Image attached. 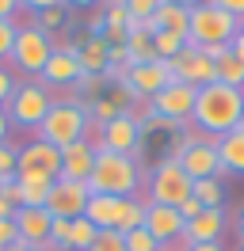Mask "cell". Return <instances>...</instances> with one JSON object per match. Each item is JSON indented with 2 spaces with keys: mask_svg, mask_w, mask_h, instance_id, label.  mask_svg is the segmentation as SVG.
Instances as JSON below:
<instances>
[{
  "mask_svg": "<svg viewBox=\"0 0 244 251\" xmlns=\"http://www.w3.org/2000/svg\"><path fill=\"white\" fill-rule=\"evenodd\" d=\"M15 27L12 19H0V57H12V46H15Z\"/></svg>",
  "mask_w": 244,
  "mask_h": 251,
  "instance_id": "cell-40",
  "label": "cell"
},
{
  "mask_svg": "<svg viewBox=\"0 0 244 251\" xmlns=\"http://www.w3.org/2000/svg\"><path fill=\"white\" fill-rule=\"evenodd\" d=\"M8 251H50V248H46V244H27V240H15Z\"/></svg>",
  "mask_w": 244,
  "mask_h": 251,
  "instance_id": "cell-47",
  "label": "cell"
},
{
  "mask_svg": "<svg viewBox=\"0 0 244 251\" xmlns=\"http://www.w3.org/2000/svg\"><path fill=\"white\" fill-rule=\"evenodd\" d=\"M58 0H19V8H30V12H46V8H54Z\"/></svg>",
  "mask_w": 244,
  "mask_h": 251,
  "instance_id": "cell-45",
  "label": "cell"
},
{
  "mask_svg": "<svg viewBox=\"0 0 244 251\" xmlns=\"http://www.w3.org/2000/svg\"><path fill=\"white\" fill-rule=\"evenodd\" d=\"M237 232H241V240H244V209H241V217H237Z\"/></svg>",
  "mask_w": 244,
  "mask_h": 251,
  "instance_id": "cell-54",
  "label": "cell"
},
{
  "mask_svg": "<svg viewBox=\"0 0 244 251\" xmlns=\"http://www.w3.org/2000/svg\"><path fill=\"white\" fill-rule=\"evenodd\" d=\"M19 172H38V175L58 179V175H61V149L46 145L42 137H34L30 145L19 149Z\"/></svg>",
  "mask_w": 244,
  "mask_h": 251,
  "instance_id": "cell-15",
  "label": "cell"
},
{
  "mask_svg": "<svg viewBox=\"0 0 244 251\" xmlns=\"http://www.w3.org/2000/svg\"><path fill=\"white\" fill-rule=\"evenodd\" d=\"M38 137L46 145H54V149H69V145L84 141L88 137V110H84V103H73V99L54 103L50 114L42 118V126H38Z\"/></svg>",
  "mask_w": 244,
  "mask_h": 251,
  "instance_id": "cell-4",
  "label": "cell"
},
{
  "mask_svg": "<svg viewBox=\"0 0 244 251\" xmlns=\"http://www.w3.org/2000/svg\"><path fill=\"white\" fill-rule=\"evenodd\" d=\"M229 50H233V53H237V57L244 61V27H241V34H237V38L229 42Z\"/></svg>",
  "mask_w": 244,
  "mask_h": 251,
  "instance_id": "cell-49",
  "label": "cell"
},
{
  "mask_svg": "<svg viewBox=\"0 0 244 251\" xmlns=\"http://www.w3.org/2000/svg\"><path fill=\"white\" fill-rule=\"evenodd\" d=\"M217 160H221V172H233V175H244V129H229L225 137H217Z\"/></svg>",
  "mask_w": 244,
  "mask_h": 251,
  "instance_id": "cell-23",
  "label": "cell"
},
{
  "mask_svg": "<svg viewBox=\"0 0 244 251\" xmlns=\"http://www.w3.org/2000/svg\"><path fill=\"white\" fill-rule=\"evenodd\" d=\"M126 57H130V65L156 61V53H152V34L149 31H130V38H126Z\"/></svg>",
  "mask_w": 244,
  "mask_h": 251,
  "instance_id": "cell-27",
  "label": "cell"
},
{
  "mask_svg": "<svg viewBox=\"0 0 244 251\" xmlns=\"http://www.w3.org/2000/svg\"><path fill=\"white\" fill-rule=\"evenodd\" d=\"M92 190L88 183H73V179H54L50 187V198H46V209L54 217H65V221H76L84 217V205H88Z\"/></svg>",
  "mask_w": 244,
  "mask_h": 251,
  "instance_id": "cell-11",
  "label": "cell"
},
{
  "mask_svg": "<svg viewBox=\"0 0 244 251\" xmlns=\"http://www.w3.org/2000/svg\"><path fill=\"white\" fill-rule=\"evenodd\" d=\"M225 232V209H202L195 221L183 225V240L187 244H217Z\"/></svg>",
  "mask_w": 244,
  "mask_h": 251,
  "instance_id": "cell-19",
  "label": "cell"
},
{
  "mask_svg": "<svg viewBox=\"0 0 244 251\" xmlns=\"http://www.w3.org/2000/svg\"><path fill=\"white\" fill-rule=\"evenodd\" d=\"M8 129H12V122H8V110L0 107V145L8 141Z\"/></svg>",
  "mask_w": 244,
  "mask_h": 251,
  "instance_id": "cell-48",
  "label": "cell"
},
{
  "mask_svg": "<svg viewBox=\"0 0 244 251\" xmlns=\"http://www.w3.org/2000/svg\"><path fill=\"white\" fill-rule=\"evenodd\" d=\"M141 225H145V205L137 202V198H122L119 202V225L115 228L126 236V232H134V228H141Z\"/></svg>",
  "mask_w": 244,
  "mask_h": 251,
  "instance_id": "cell-29",
  "label": "cell"
},
{
  "mask_svg": "<svg viewBox=\"0 0 244 251\" xmlns=\"http://www.w3.org/2000/svg\"><path fill=\"white\" fill-rule=\"evenodd\" d=\"M180 213H183V221H195L198 213H202V202H198V198H187V202L180 205Z\"/></svg>",
  "mask_w": 244,
  "mask_h": 251,
  "instance_id": "cell-44",
  "label": "cell"
},
{
  "mask_svg": "<svg viewBox=\"0 0 244 251\" xmlns=\"http://www.w3.org/2000/svg\"><path fill=\"white\" fill-rule=\"evenodd\" d=\"M50 53H54V42H50V34H46L38 23H30V27H19V31H15L12 61L19 65L27 76H42Z\"/></svg>",
  "mask_w": 244,
  "mask_h": 251,
  "instance_id": "cell-7",
  "label": "cell"
},
{
  "mask_svg": "<svg viewBox=\"0 0 244 251\" xmlns=\"http://www.w3.org/2000/svg\"><path fill=\"white\" fill-rule=\"evenodd\" d=\"M126 4V12H130V19H137V23H145V19H152V12L164 4V0H122Z\"/></svg>",
  "mask_w": 244,
  "mask_h": 251,
  "instance_id": "cell-35",
  "label": "cell"
},
{
  "mask_svg": "<svg viewBox=\"0 0 244 251\" xmlns=\"http://www.w3.org/2000/svg\"><path fill=\"white\" fill-rule=\"evenodd\" d=\"M187 27H191V8H183V4H176V0H164V4L152 12V19H145V31L149 34L168 31V34L187 38Z\"/></svg>",
  "mask_w": 244,
  "mask_h": 251,
  "instance_id": "cell-18",
  "label": "cell"
},
{
  "mask_svg": "<svg viewBox=\"0 0 244 251\" xmlns=\"http://www.w3.org/2000/svg\"><path fill=\"white\" fill-rule=\"evenodd\" d=\"M241 27H244V23H241Z\"/></svg>",
  "mask_w": 244,
  "mask_h": 251,
  "instance_id": "cell-56",
  "label": "cell"
},
{
  "mask_svg": "<svg viewBox=\"0 0 244 251\" xmlns=\"http://www.w3.org/2000/svg\"><path fill=\"white\" fill-rule=\"evenodd\" d=\"M103 84H107V76H88V73H80V80H76V88H80L84 95H92L88 103L103 99V95H99V88H103Z\"/></svg>",
  "mask_w": 244,
  "mask_h": 251,
  "instance_id": "cell-39",
  "label": "cell"
},
{
  "mask_svg": "<svg viewBox=\"0 0 244 251\" xmlns=\"http://www.w3.org/2000/svg\"><path fill=\"white\" fill-rule=\"evenodd\" d=\"M241 129H244V110H241Z\"/></svg>",
  "mask_w": 244,
  "mask_h": 251,
  "instance_id": "cell-55",
  "label": "cell"
},
{
  "mask_svg": "<svg viewBox=\"0 0 244 251\" xmlns=\"http://www.w3.org/2000/svg\"><path fill=\"white\" fill-rule=\"evenodd\" d=\"M183 213L180 209H172V205H156V202H145V228H149L160 244H172V240H180L183 236Z\"/></svg>",
  "mask_w": 244,
  "mask_h": 251,
  "instance_id": "cell-17",
  "label": "cell"
},
{
  "mask_svg": "<svg viewBox=\"0 0 244 251\" xmlns=\"http://www.w3.org/2000/svg\"><path fill=\"white\" fill-rule=\"evenodd\" d=\"M172 160H180V168L191 175V179H221L217 145H214L210 137H202V141H183Z\"/></svg>",
  "mask_w": 244,
  "mask_h": 251,
  "instance_id": "cell-9",
  "label": "cell"
},
{
  "mask_svg": "<svg viewBox=\"0 0 244 251\" xmlns=\"http://www.w3.org/2000/svg\"><path fill=\"white\" fill-rule=\"evenodd\" d=\"M95 152H99V145H92L88 137L76 141V145H69V149H61V175H58V179L88 183L92 168H95Z\"/></svg>",
  "mask_w": 244,
  "mask_h": 251,
  "instance_id": "cell-16",
  "label": "cell"
},
{
  "mask_svg": "<svg viewBox=\"0 0 244 251\" xmlns=\"http://www.w3.org/2000/svg\"><path fill=\"white\" fill-rule=\"evenodd\" d=\"M195 99H198V88L172 80L164 92H156L149 99V114H156V118H164V122H172V126L187 122V118L195 114Z\"/></svg>",
  "mask_w": 244,
  "mask_h": 251,
  "instance_id": "cell-8",
  "label": "cell"
},
{
  "mask_svg": "<svg viewBox=\"0 0 244 251\" xmlns=\"http://www.w3.org/2000/svg\"><path fill=\"white\" fill-rule=\"evenodd\" d=\"M69 19V12H65V4H54V8H46V12H38V27L42 31H50V27H61Z\"/></svg>",
  "mask_w": 244,
  "mask_h": 251,
  "instance_id": "cell-38",
  "label": "cell"
},
{
  "mask_svg": "<svg viewBox=\"0 0 244 251\" xmlns=\"http://www.w3.org/2000/svg\"><path fill=\"white\" fill-rule=\"evenodd\" d=\"M164 251H168V248H164Z\"/></svg>",
  "mask_w": 244,
  "mask_h": 251,
  "instance_id": "cell-57",
  "label": "cell"
},
{
  "mask_svg": "<svg viewBox=\"0 0 244 251\" xmlns=\"http://www.w3.org/2000/svg\"><path fill=\"white\" fill-rule=\"evenodd\" d=\"M172 76L180 80V84H191V88H206V84H214V61L206 57V50H198V46H187L172 57Z\"/></svg>",
  "mask_w": 244,
  "mask_h": 251,
  "instance_id": "cell-12",
  "label": "cell"
},
{
  "mask_svg": "<svg viewBox=\"0 0 244 251\" xmlns=\"http://www.w3.org/2000/svg\"><path fill=\"white\" fill-rule=\"evenodd\" d=\"M15 88H19V84L12 80V73H8V69H0V107L15 95Z\"/></svg>",
  "mask_w": 244,
  "mask_h": 251,
  "instance_id": "cell-42",
  "label": "cell"
},
{
  "mask_svg": "<svg viewBox=\"0 0 244 251\" xmlns=\"http://www.w3.org/2000/svg\"><path fill=\"white\" fill-rule=\"evenodd\" d=\"M15 187H19V205L23 209H46V198H50V187L54 179L38 172H15Z\"/></svg>",
  "mask_w": 244,
  "mask_h": 251,
  "instance_id": "cell-21",
  "label": "cell"
},
{
  "mask_svg": "<svg viewBox=\"0 0 244 251\" xmlns=\"http://www.w3.org/2000/svg\"><path fill=\"white\" fill-rule=\"evenodd\" d=\"M214 4H217L221 12H229L233 19H241V23H244V0H214Z\"/></svg>",
  "mask_w": 244,
  "mask_h": 251,
  "instance_id": "cell-43",
  "label": "cell"
},
{
  "mask_svg": "<svg viewBox=\"0 0 244 251\" xmlns=\"http://www.w3.org/2000/svg\"><path fill=\"white\" fill-rule=\"evenodd\" d=\"M214 80H217V84H229V88H237V92H244V61L233 53V50H225V53L214 61Z\"/></svg>",
  "mask_w": 244,
  "mask_h": 251,
  "instance_id": "cell-26",
  "label": "cell"
},
{
  "mask_svg": "<svg viewBox=\"0 0 244 251\" xmlns=\"http://www.w3.org/2000/svg\"><path fill=\"white\" fill-rule=\"evenodd\" d=\"M183 46H187V38H180V34H168V31H156V34H152V53H156L160 61H172Z\"/></svg>",
  "mask_w": 244,
  "mask_h": 251,
  "instance_id": "cell-31",
  "label": "cell"
},
{
  "mask_svg": "<svg viewBox=\"0 0 244 251\" xmlns=\"http://www.w3.org/2000/svg\"><path fill=\"white\" fill-rule=\"evenodd\" d=\"M50 107H54V95L46 84H19L15 95L8 99V122L23 126V129H38Z\"/></svg>",
  "mask_w": 244,
  "mask_h": 251,
  "instance_id": "cell-6",
  "label": "cell"
},
{
  "mask_svg": "<svg viewBox=\"0 0 244 251\" xmlns=\"http://www.w3.org/2000/svg\"><path fill=\"white\" fill-rule=\"evenodd\" d=\"M141 187V168L134 156H119V152H95V168L88 175L92 194H111V198H134V190Z\"/></svg>",
  "mask_w": 244,
  "mask_h": 251,
  "instance_id": "cell-2",
  "label": "cell"
},
{
  "mask_svg": "<svg viewBox=\"0 0 244 251\" xmlns=\"http://www.w3.org/2000/svg\"><path fill=\"white\" fill-rule=\"evenodd\" d=\"M15 240H19V228H15L12 217H4V221H0V251H8Z\"/></svg>",
  "mask_w": 244,
  "mask_h": 251,
  "instance_id": "cell-41",
  "label": "cell"
},
{
  "mask_svg": "<svg viewBox=\"0 0 244 251\" xmlns=\"http://www.w3.org/2000/svg\"><path fill=\"white\" fill-rule=\"evenodd\" d=\"M191 198H198L202 209H221V202H225V187H221V179H195Z\"/></svg>",
  "mask_w": 244,
  "mask_h": 251,
  "instance_id": "cell-28",
  "label": "cell"
},
{
  "mask_svg": "<svg viewBox=\"0 0 244 251\" xmlns=\"http://www.w3.org/2000/svg\"><path fill=\"white\" fill-rule=\"evenodd\" d=\"M76 57H80V69L88 76H107V57H111V46H107L103 34H88L80 46H76Z\"/></svg>",
  "mask_w": 244,
  "mask_h": 251,
  "instance_id": "cell-22",
  "label": "cell"
},
{
  "mask_svg": "<svg viewBox=\"0 0 244 251\" xmlns=\"http://www.w3.org/2000/svg\"><path fill=\"white\" fill-rule=\"evenodd\" d=\"M122 240H126V251H164V244H160V240H156L145 225H141V228H134V232H126Z\"/></svg>",
  "mask_w": 244,
  "mask_h": 251,
  "instance_id": "cell-32",
  "label": "cell"
},
{
  "mask_svg": "<svg viewBox=\"0 0 244 251\" xmlns=\"http://www.w3.org/2000/svg\"><path fill=\"white\" fill-rule=\"evenodd\" d=\"M19 12V0H0V19H12Z\"/></svg>",
  "mask_w": 244,
  "mask_h": 251,
  "instance_id": "cell-46",
  "label": "cell"
},
{
  "mask_svg": "<svg viewBox=\"0 0 244 251\" xmlns=\"http://www.w3.org/2000/svg\"><path fill=\"white\" fill-rule=\"evenodd\" d=\"M191 190H195V179L180 168V160H160L156 164V172L149 175V202L156 205H172V209H180L187 198H191Z\"/></svg>",
  "mask_w": 244,
  "mask_h": 251,
  "instance_id": "cell-5",
  "label": "cell"
},
{
  "mask_svg": "<svg viewBox=\"0 0 244 251\" xmlns=\"http://www.w3.org/2000/svg\"><path fill=\"white\" fill-rule=\"evenodd\" d=\"M119 202L122 198H111V194H92L88 205H84V217H88L99 232H107V228L119 225Z\"/></svg>",
  "mask_w": 244,
  "mask_h": 251,
  "instance_id": "cell-25",
  "label": "cell"
},
{
  "mask_svg": "<svg viewBox=\"0 0 244 251\" xmlns=\"http://www.w3.org/2000/svg\"><path fill=\"white\" fill-rule=\"evenodd\" d=\"M176 4H183V8H195V4H206V0H176Z\"/></svg>",
  "mask_w": 244,
  "mask_h": 251,
  "instance_id": "cell-53",
  "label": "cell"
},
{
  "mask_svg": "<svg viewBox=\"0 0 244 251\" xmlns=\"http://www.w3.org/2000/svg\"><path fill=\"white\" fill-rule=\"evenodd\" d=\"M107 99H111V103H115L119 110H130V107L137 103V92L130 88V84H126V80H122V84H115V88H111V95H107Z\"/></svg>",
  "mask_w": 244,
  "mask_h": 251,
  "instance_id": "cell-37",
  "label": "cell"
},
{
  "mask_svg": "<svg viewBox=\"0 0 244 251\" xmlns=\"http://www.w3.org/2000/svg\"><path fill=\"white\" fill-rule=\"evenodd\" d=\"M80 57H76V46H61L50 53V61L42 69V84L46 88H73L80 80Z\"/></svg>",
  "mask_w": 244,
  "mask_h": 251,
  "instance_id": "cell-14",
  "label": "cell"
},
{
  "mask_svg": "<svg viewBox=\"0 0 244 251\" xmlns=\"http://www.w3.org/2000/svg\"><path fill=\"white\" fill-rule=\"evenodd\" d=\"M69 232H73V221H65V217H54L46 248H50V251H69Z\"/></svg>",
  "mask_w": 244,
  "mask_h": 251,
  "instance_id": "cell-33",
  "label": "cell"
},
{
  "mask_svg": "<svg viewBox=\"0 0 244 251\" xmlns=\"http://www.w3.org/2000/svg\"><path fill=\"white\" fill-rule=\"evenodd\" d=\"M137 145H141V118H137L134 110H122L115 122L99 126V149H107V152L134 156Z\"/></svg>",
  "mask_w": 244,
  "mask_h": 251,
  "instance_id": "cell-10",
  "label": "cell"
},
{
  "mask_svg": "<svg viewBox=\"0 0 244 251\" xmlns=\"http://www.w3.org/2000/svg\"><path fill=\"white\" fill-rule=\"evenodd\" d=\"M241 110H244V92H237V88L214 80V84H206V88H198L191 122H195L210 141H217V137H225L229 129L241 126Z\"/></svg>",
  "mask_w": 244,
  "mask_h": 251,
  "instance_id": "cell-1",
  "label": "cell"
},
{
  "mask_svg": "<svg viewBox=\"0 0 244 251\" xmlns=\"http://www.w3.org/2000/svg\"><path fill=\"white\" fill-rule=\"evenodd\" d=\"M88 251H126V240L119 228H107V232H95V244Z\"/></svg>",
  "mask_w": 244,
  "mask_h": 251,
  "instance_id": "cell-34",
  "label": "cell"
},
{
  "mask_svg": "<svg viewBox=\"0 0 244 251\" xmlns=\"http://www.w3.org/2000/svg\"><path fill=\"white\" fill-rule=\"evenodd\" d=\"M19 172V149L15 145H0V179H8V175H15Z\"/></svg>",
  "mask_w": 244,
  "mask_h": 251,
  "instance_id": "cell-36",
  "label": "cell"
},
{
  "mask_svg": "<svg viewBox=\"0 0 244 251\" xmlns=\"http://www.w3.org/2000/svg\"><path fill=\"white\" fill-rule=\"evenodd\" d=\"M187 251H225V248H221V240H217V244H191Z\"/></svg>",
  "mask_w": 244,
  "mask_h": 251,
  "instance_id": "cell-51",
  "label": "cell"
},
{
  "mask_svg": "<svg viewBox=\"0 0 244 251\" xmlns=\"http://www.w3.org/2000/svg\"><path fill=\"white\" fill-rule=\"evenodd\" d=\"M237 34H241V19H233L229 12H221L214 0L191 8V27H187V42H191V46H198V50L229 46Z\"/></svg>",
  "mask_w": 244,
  "mask_h": 251,
  "instance_id": "cell-3",
  "label": "cell"
},
{
  "mask_svg": "<svg viewBox=\"0 0 244 251\" xmlns=\"http://www.w3.org/2000/svg\"><path fill=\"white\" fill-rule=\"evenodd\" d=\"M58 4H65V8H88V4H95V0H58Z\"/></svg>",
  "mask_w": 244,
  "mask_h": 251,
  "instance_id": "cell-52",
  "label": "cell"
},
{
  "mask_svg": "<svg viewBox=\"0 0 244 251\" xmlns=\"http://www.w3.org/2000/svg\"><path fill=\"white\" fill-rule=\"evenodd\" d=\"M15 209H19V205H12L8 198H0V221H4V217H15Z\"/></svg>",
  "mask_w": 244,
  "mask_h": 251,
  "instance_id": "cell-50",
  "label": "cell"
},
{
  "mask_svg": "<svg viewBox=\"0 0 244 251\" xmlns=\"http://www.w3.org/2000/svg\"><path fill=\"white\" fill-rule=\"evenodd\" d=\"M172 80H176V76H172V65L156 57V61L134 65V69H130V76H126V84L137 92V99H152L156 92H164Z\"/></svg>",
  "mask_w": 244,
  "mask_h": 251,
  "instance_id": "cell-13",
  "label": "cell"
},
{
  "mask_svg": "<svg viewBox=\"0 0 244 251\" xmlns=\"http://www.w3.org/2000/svg\"><path fill=\"white\" fill-rule=\"evenodd\" d=\"M15 228H19V240L27 244H46L50 240V225H54V213L50 209H15Z\"/></svg>",
  "mask_w": 244,
  "mask_h": 251,
  "instance_id": "cell-20",
  "label": "cell"
},
{
  "mask_svg": "<svg viewBox=\"0 0 244 251\" xmlns=\"http://www.w3.org/2000/svg\"><path fill=\"white\" fill-rule=\"evenodd\" d=\"M103 38H107V46H126V38H130V12H126L122 0H107Z\"/></svg>",
  "mask_w": 244,
  "mask_h": 251,
  "instance_id": "cell-24",
  "label": "cell"
},
{
  "mask_svg": "<svg viewBox=\"0 0 244 251\" xmlns=\"http://www.w3.org/2000/svg\"><path fill=\"white\" fill-rule=\"evenodd\" d=\"M95 225H92L88 217H76L73 221V232H69V251H88L92 244H95Z\"/></svg>",
  "mask_w": 244,
  "mask_h": 251,
  "instance_id": "cell-30",
  "label": "cell"
}]
</instances>
